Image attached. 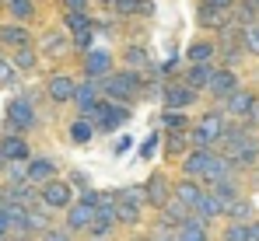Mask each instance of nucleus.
<instances>
[{"label": "nucleus", "mask_w": 259, "mask_h": 241, "mask_svg": "<svg viewBox=\"0 0 259 241\" xmlns=\"http://www.w3.org/2000/svg\"><path fill=\"white\" fill-rule=\"evenodd\" d=\"M161 147H165V161L179 164L193 151V136H189V129H182V133H161Z\"/></svg>", "instance_id": "nucleus-20"}, {"label": "nucleus", "mask_w": 259, "mask_h": 241, "mask_svg": "<svg viewBox=\"0 0 259 241\" xmlns=\"http://www.w3.org/2000/svg\"><path fill=\"white\" fill-rule=\"evenodd\" d=\"M217 154H224V158L231 161L238 175H249V171L256 168V161H259V133H249V136L235 140L231 147H224V151H217Z\"/></svg>", "instance_id": "nucleus-7"}, {"label": "nucleus", "mask_w": 259, "mask_h": 241, "mask_svg": "<svg viewBox=\"0 0 259 241\" xmlns=\"http://www.w3.org/2000/svg\"><path fill=\"white\" fill-rule=\"evenodd\" d=\"M102 98V91H98V80H77V87H74V98H70V105L77 109V116H84L88 109L95 105Z\"/></svg>", "instance_id": "nucleus-28"}, {"label": "nucleus", "mask_w": 259, "mask_h": 241, "mask_svg": "<svg viewBox=\"0 0 259 241\" xmlns=\"http://www.w3.org/2000/svg\"><path fill=\"white\" fill-rule=\"evenodd\" d=\"M151 241H175V238H172V234H165V238H151Z\"/></svg>", "instance_id": "nucleus-56"}, {"label": "nucleus", "mask_w": 259, "mask_h": 241, "mask_svg": "<svg viewBox=\"0 0 259 241\" xmlns=\"http://www.w3.org/2000/svg\"><path fill=\"white\" fill-rule=\"evenodd\" d=\"M112 14H119V18H151L154 0H112Z\"/></svg>", "instance_id": "nucleus-31"}, {"label": "nucleus", "mask_w": 259, "mask_h": 241, "mask_svg": "<svg viewBox=\"0 0 259 241\" xmlns=\"http://www.w3.org/2000/svg\"><path fill=\"white\" fill-rule=\"evenodd\" d=\"M200 91H193L189 84H182V80H165V87H161V102H165V109H175V112H186V109H193V105H200Z\"/></svg>", "instance_id": "nucleus-10"}, {"label": "nucleus", "mask_w": 259, "mask_h": 241, "mask_svg": "<svg viewBox=\"0 0 259 241\" xmlns=\"http://www.w3.org/2000/svg\"><path fill=\"white\" fill-rule=\"evenodd\" d=\"M249 175H252V189H259V161H256V168H252Z\"/></svg>", "instance_id": "nucleus-54"}, {"label": "nucleus", "mask_w": 259, "mask_h": 241, "mask_svg": "<svg viewBox=\"0 0 259 241\" xmlns=\"http://www.w3.org/2000/svg\"><path fill=\"white\" fill-rule=\"evenodd\" d=\"M21 45H32V32L28 25H14V21H4L0 25V49H21Z\"/></svg>", "instance_id": "nucleus-25"}, {"label": "nucleus", "mask_w": 259, "mask_h": 241, "mask_svg": "<svg viewBox=\"0 0 259 241\" xmlns=\"http://www.w3.org/2000/svg\"><path fill=\"white\" fill-rule=\"evenodd\" d=\"M235 87H242V77H238V70H228V67H217L214 77L207 80V87H203V94H207V102L210 105H221Z\"/></svg>", "instance_id": "nucleus-11"}, {"label": "nucleus", "mask_w": 259, "mask_h": 241, "mask_svg": "<svg viewBox=\"0 0 259 241\" xmlns=\"http://www.w3.org/2000/svg\"><path fill=\"white\" fill-rule=\"evenodd\" d=\"M0 4H4V0H0Z\"/></svg>", "instance_id": "nucleus-60"}, {"label": "nucleus", "mask_w": 259, "mask_h": 241, "mask_svg": "<svg viewBox=\"0 0 259 241\" xmlns=\"http://www.w3.org/2000/svg\"><path fill=\"white\" fill-rule=\"evenodd\" d=\"M7 4V18L14 21V25H28L32 18H35V0H4Z\"/></svg>", "instance_id": "nucleus-34"}, {"label": "nucleus", "mask_w": 259, "mask_h": 241, "mask_svg": "<svg viewBox=\"0 0 259 241\" xmlns=\"http://www.w3.org/2000/svg\"><path fill=\"white\" fill-rule=\"evenodd\" d=\"M53 224H56V213H53V210H46L42 203H32V206L25 210V227H28V234H32V238H39L42 231L53 227Z\"/></svg>", "instance_id": "nucleus-23"}, {"label": "nucleus", "mask_w": 259, "mask_h": 241, "mask_svg": "<svg viewBox=\"0 0 259 241\" xmlns=\"http://www.w3.org/2000/svg\"><path fill=\"white\" fill-rule=\"evenodd\" d=\"M88 49H95V28H84V32H74V35H70V53L84 56Z\"/></svg>", "instance_id": "nucleus-43"}, {"label": "nucleus", "mask_w": 259, "mask_h": 241, "mask_svg": "<svg viewBox=\"0 0 259 241\" xmlns=\"http://www.w3.org/2000/svg\"><path fill=\"white\" fill-rule=\"evenodd\" d=\"M217 63H189V67H182V74H179V80L182 84H189L193 91H200L203 94V87H207V80L214 77Z\"/></svg>", "instance_id": "nucleus-26"}, {"label": "nucleus", "mask_w": 259, "mask_h": 241, "mask_svg": "<svg viewBox=\"0 0 259 241\" xmlns=\"http://www.w3.org/2000/svg\"><path fill=\"white\" fill-rule=\"evenodd\" d=\"M18 84V70L7 56H0V87H14Z\"/></svg>", "instance_id": "nucleus-45"}, {"label": "nucleus", "mask_w": 259, "mask_h": 241, "mask_svg": "<svg viewBox=\"0 0 259 241\" xmlns=\"http://www.w3.org/2000/svg\"><path fill=\"white\" fill-rule=\"evenodd\" d=\"M214 241H217V238H214Z\"/></svg>", "instance_id": "nucleus-61"}, {"label": "nucleus", "mask_w": 259, "mask_h": 241, "mask_svg": "<svg viewBox=\"0 0 259 241\" xmlns=\"http://www.w3.org/2000/svg\"><path fill=\"white\" fill-rule=\"evenodd\" d=\"M256 203H252V196L245 192V196H238V200H231L228 206H224V220L228 224H249V220H256ZM221 220V224H224Z\"/></svg>", "instance_id": "nucleus-22"}, {"label": "nucleus", "mask_w": 259, "mask_h": 241, "mask_svg": "<svg viewBox=\"0 0 259 241\" xmlns=\"http://www.w3.org/2000/svg\"><path fill=\"white\" fill-rule=\"evenodd\" d=\"M74 200H77V192L70 189V182H67V178H53V182L39 185V203H42L46 210H53L56 217H60V213H63Z\"/></svg>", "instance_id": "nucleus-9"}, {"label": "nucleus", "mask_w": 259, "mask_h": 241, "mask_svg": "<svg viewBox=\"0 0 259 241\" xmlns=\"http://www.w3.org/2000/svg\"><path fill=\"white\" fill-rule=\"evenodd\" d=\"M224 122H228V116H224L217 105H207V109L200 112V119H193V126H189L193 147H217V140H221V133H224Z\"/></svg>", "instance_id": "nucleus-5"}, {"label": "nucleus", "mask_w": 259, "mask_h": 241, "mask_svg": "<svg viewBox=\"0 0 259 241\" xmlns=\"http://www.w3.org/2000/svg\"><path fill=\"white\" fill-rule=\"evenodd\" d=\"M0 158H4V164H7V161L25 164V161L32 158V140L21 136V133H7V129H0Z\"/></svg>", "instance_id": "nucleus-15"}, {"label": "nucleus", "mask_w": 259, "mask_h": 241, "mask_svg": "<svg viewBox=\"0 0 259 241\" xmlns=\"http://www.w3.org/2000/svg\"><path fill=\"white\" fill-rule=\"evenodd\" d=\"M214 158V147H193L186 158L179 161V178H203V171H207V164Z\"/></svg>", "instance_id": "nucleus-16"}, {"label": "nucleus", "mask_w": 259, "mask_h": 241, "mask_svg": "<svg viewBox=\"0 0 259 241\" xmlns=\"http://www.w3.org/2000/svg\"><path fill=\"white\" fill-rule=\"evenodd\" d=\"M112 70H116V56L109 49H88L84 56H81V74H84V80H102V77H109Z\"/></svg>", "instance_id": "nucleus-12"}, {"label": "nucleus", "mask_w": 259, "mask_h": 241, "mask_svg": "<svg viewBox=\"0 0 259 241\" xmlns=\"http://www.w3.org/2000/svg\"><path fill=\"white\" fill-rule=\"evenodd\" d=\"M158 147H161V133H151V136L140 143V151H137V154L147 161V158H154V151H158Z\"/></svg>", "instance_id": "nucleus-47"}, {"label": "nucleus", "mask_w": 259, "mask_h": 241, "mask_svg": "<svg viewBox=\"0 0 259 241\" xmlns=\"http://www.w3.org/2000/svg\"><path fill=\"white\" fill-rule=\"evenodd\" d=\"M200 4H210V7H224V11H231V7H235V0H200Z\"/></svg>", "instance_id": "nucleus-51"}, {"label": "nucleus", "mask_w": 259, "mask_h": 241, "mask_svg": "<svg viewBox=\"0 0 259 241\" xmlns=\"http://www.w3.org/2000/svg\"><path fill=\"white\" fill-rule=\"evenodd\" d=\"M158 126H161V133H182V129H189V126H193V119H189L186 112L161 109V116H158Z\"/></svg>", "instance_id": "nucleus-35"}, {"label": "nucleus", "mask_w": 259, "mask_h": 241, "mask_svg": "<svg viewBox=\"0 0 259 241\" xmlns=\"http://www.w3.org/2000/svg\"><path fill=\"white\" fill-rule=\"evenodd\" d=\"M63 28L74 35V32H84V28H95V18L91 11H67L63 14Z\"/></svg>", "instance_id": "nucleus-41"}, {"label": "nucleus", "mask_w": 259, "mask_h": 241, "mask_svg": "<svg viewBox=\"0 0 259 241\" xmlns=\"http://www.w3.org/2000/svg\"><path fill=\"white\" fill-rule=\"evenodd\" d=\"M196 25H200V32L217 35L224 25H231V11H224V7H210V4H200V7H196Z\"/></svg>", "instance_id": "nucleus-19"}, {"label": "nucleus", "mask_w": 259, "mask_h": 241, "mask_svg": "<svg viewBox=\"0 0 259 241\" xmlns=\"http://www.w3.org/2000/svg\"><path fill=\"white\" fill-rule=\"evenodd\" d=\"M25 178H28V185H46V182H53V178H60V164L49 158V154H32V158L25 161Z\"/></svg>", "instance_id": "nucleus-14"}, {"label": "nucleus", "mask_w": 259, "mask_h": 241, "mask_svg": "<svg viewBox=\"0 0 259 241\" xmlns=\"http://www.w3.org/2000/svg\"><path fill=\"white\" fill-rule=\"evenodd\" d=\"M189 213H193L196 220H203V224H210V227H214V224L224 220V203L217 200L214 192H207V189H203V196L193 203V210H189Z\"/></svg>", "instance_id": "nucleus-18"}, {"label": "nucleus", "mask_w": 259, "mask_h": 241, "mask_svg": "<svg viewBox=\"0 0 259 241\" xmlns=\"http://www.w3.org/2000/svg\"><path fill=\"white\" fill-rule=\"evenodd\" d=\"M182 56H186V67L189 63H217V45L214 39H193Z\"/></svg>", "instance_id": "nucleus-29"}, {"label": "nucleus", "mask_w": 259, "mask_h": 241, "mask_svg": "<svg viewBox=\"0 0 259 241\" xmlns=\"http://www.w3.org/2000/svg\"><path fill=\"white\" fill-rule=\"evenodd\" d=\"M95 217H102V220H116V189H98Z\"/></svg>", "instance_id": "nucleus-39"}, {"label": "nucleus", "mask_w": 259, "mask_h": 241, "mask_svg": "<svg viewBox=\"0 0 259 241\" xmlns=\"http://www.w3.org/2000/svg\"><path fill=\"white\" fill-rule=\"evenodd\" d=\"M245 129H249V133H259V98L256 102H252V109H249V116H245Z\"/></svg>", "instance_id": "nucleus-48"}, {"label": "nucleus", "mask_w": 259, "mask_h": 241, "mask_svg": "<svg viewBox=\"0 0 259 241\" xmlns=\"http://www.w3.org/2000/svg\"><path fill=\"white\" fill-rule=\"evenodd\" d=\"M7 238V213H4V206H0V241Z\"/></svg>", "instance_id": "nucleus-53"}, {"label": "nucleus", "mask_w": 259, "mask_h": 241, "mask_svg": "<svg viewBox=\"0 0 259 241\" xmlns=\"http://www.w3.org/2000/svg\"><path fill=\"white\" fill-rule=\"evenodd\" d=\"M217 241H249V224H228L224 220V227L214 234Z\"/></svg>", "instance_id": "nucleus-42"}, {"label": "nucleus", "mask_w": 259, "mask_h": 241, "mask_svg": "<svg viewBox=\"0 0 259 241\" xmlns=\"http://www.w3.org/2000/svg\"><path fill=\"white\" fill-rule=\"evenodd\" d=\"M238 45H242V53H245V56L259 60V21L238 28Z\"/></svg>", "instance_id": "nucleus-36"}, {"label": "nucleus", "mask_w": 259, "mask_h": 241, "mask_svg": "<svg viewBox=\"0 0 259 241\" xmlns=\"http://www.w3.org/2000/svg\"><path fill=\"white\" fill-rule=\"evenodd\" d=\"M67 136H70L77 147H84V143H91V140H95V129H91V122H88L84 116H77V119L67 122Z\"/></svg>", "instance_id": "nucleus-37"}, {"label": "nucleus", "mask_w": 259, "mask_h": 241, "mask_svg": "<svg viewBox=\"0 0 259 241\" xmlns=\"http://www.w3.org/2000/svg\"><path fill=\"white\" fill-rule=\"evenodd\" d=\"M0 56H4V49H0Z\"/></svg>", "instance_id": "nucleus-59"}, {"label": "nucleus", "mask_w": 259, "mask_h": 241, "mask_svg": "<svg viewBox=\"0 0 259 241\" xmlns=\"http://www.w3.org/2000/svg\"><path fill=\"white\" fill-rule=\"evenodd\" d=\"M95 200H98V189H91V192H84V196H77V200L63 210V227H67L74 238L84 234L88 224L95 220Z\"/></svg>", "instance_id": "nucleus-6"}, {"label": "nucleus", "mask_w": 259, "mask_h": 241, "mask_svg": "<svg viewBox=\"0 0 259 241\" xmlns=\"http://www.w3.org/2000/svg\"><path fill=\"white\" fill-rule=\"evenodd\" d=\"M133 116V109L126 105H116V102H105V98H98L91 109L84 112V119L91 122V129L95 133H116V129H123Z\"/></svg>", "instance_id": "nucleus-4"}, {"label": "nucleus", "mask_w": 259, "mask_h": 241, "mask_svg": "<svg viewBox=\"0 0 259 241\" xmlns=\"http://www.w3.org/2000/svg\"><path fill=\"white\" fill-rule=\"evenodd\" d=\"M67 182H70V189H74L77 196H84V192H91V189H95V185H91V178H88L84 171H77V168L67 175Z\"/></svg>", "instance_id": "nucleus-44"}, {"label": "nucleus", "mask_w": 259, "mask_h": 241, "mask_svg": "<svg viewBox=\"0 0 259 241\" xmlns=\"http://www.w3.org/2000/svg\"><path fill=\"white\" fill-rule=\"evenodd\" d=\"M4 129L7 133H21V136H32L39 129V109H35L32 94H14L4 105Z\"/></svg>", "instance_id": "nucleus-2"}, {"label": "nucleus", "mask_w": 259, "mask_h": 241, "mask_svg": "<svg viewBox=\"0 0 259 241\" xmlns=\"http://www.w3.org/2000/svg\"><path fill=\"white\" fill-rule=\"evenodd\" d=\"M130 143H133V140H130V136H119V140H116V147H112V154H116V158H119V154H123V151H130Z\"/></svg>", "instance_id": "nucleus-50"}, {"label": "nucleus", "mask_w": 259, "mask_h": 241, "mask_svg": "<svg viewBox=\"0 0 259 241\" xmlns=\"http://www.w3.org/2000/svg\"><path fill=\"white\" fill-rule=\"evenodd\" d=\"M249 241H259V217L249 220Z\"/></svg>", "instance_id": "nucleus-52"}, {"label": "nucleus", "mask_w": 259, "mask_h": 241, "mask_svg": "<svg viewBox=\"0 0 259 241\" xmlns=\"http://www.w3.org/2000/svg\"><path fill=\"white\" fill-rule=\"evenodd\" d=\"M35 241H77V238H74V234H70L67 227H60V224H53V227H49V231H42V234H39Z\"/></svg>", "instance_id": "nucleus-46"}, {"label": "nucleus", "mask_w": 259, "mask_h": 241, "mask_svg": "<svg viewBox=\"0 0 259 241\" xmlns=\"http://www.w3.org/2000/svg\"><path fill=\"white\" fill-rule=\"evenodd\" d=\"M0 168H4V158H0Z\"/></svg>", "instance_id": "nucleus-58"}, {"label": "nucleus", "mask_w": 259, "mask_h": 241, "mask_svg": "<svg viewBox=\"0 0 259 241\" xmlns=\"http://www.w3.org/2000/svg\"><path fill=\"white\" fill-rule=\"evenodd\" d=\"M39 53L53 56V60L67 56V53H70V35H60L56 28H53V32H46L42 39H39Z\"/></svg>", "instance_id": "nucleus-32"}, {"label": "nucleus", "mask_w": 259, "mask_h": 241, "mask_svg": "<svg viewBox=\"0 0 259 241\" xmlns=\"http://www.w3.org/2000/svg\"><path fill=\"white\" fill-rule=\"evenodd\" d=\"M116 220H102V217H95L91 224H88V231H84V238L88 241H109L112 234H116Z\"/></svg>", "instance_id": "nucleus-40"}, {"label": "nucleus", "mask_w": 259, "mask_h": 241, "mask_svg": "<svg viewBox=\"0 0 259 241\" xmlns=\"http://www.w3.org/2000/svg\"><path fill=\"white\" fill-rule=\"evenodd\" d=\"M7 60L14 63V70H18V74H28V70H35V67H39V49H35V45H21V49H14Z\"/></svg>", "instance_id": "nucleus-33"}, {"label": "nucleus", "mask_w": 259, "mask_h": 241, "mask_svg": "<svg viewBox=\"0 0 259 241\" xmlns=\"http://www.w3.org/2000/svg\"><path fill=\"white\" fill-rule=\"evenodd\" d=\"M74 87H77V80L70 77V74H49V77H46V98H49L53 105H70Z\"/></svg>", "instance_id": "nucleus-17"}, {"label": "nucleus", "mask_w": 259, "mask_h": 241, "mask_svg": "<svg viewBox=\"0 0 259 241\" xmlns=\"http://www.w3.org/2000/svg\"><path fill=\"white\" fill-rule=\"evenodd\" d=\"M256 98H259V91H256V87L242 84V87H235V91H231V94H228V98H224V102L217 105V109H221V112H224L228 119H245Z\"/></svg>", "instance_id": "nucleus-13"}, {"label": "nucleus", "mask_w": 259, "mask_h": 241, "mask_svg": "<svg viewBox=\"0 0 259 241\" xmlns=\"http://www.w3.org/2000/svg\"><path fill=\"white\" fill-rule=\"evenodd\" d=\"M207 192H214L217 200H221L224 206H228L231 200L245 196L249 189H245V178H242V175H231V178H221V182H214V185H207Z\"/></svg>", "instance_id": "nucleus-27"}, {"label": "nucleus", "mask_w": 259, "mask_h": 241, "mask_svg": "<svg viewBox=\"0 0 259 241\" xmlns=\"http://www.w3.org/2000/svg\"><path fill=\"white\" fill-rule=\"evenodd\" d=\"M98 4H109V7H112V0H98Z\"/></svg>", "instance_id": "nucleus-57"}, {"label": "nucleus", "mask_w": 259, "mask_h": 241, "mask_svg": "<svg viewBox=\"0 0 259 241\" xmlns=\"http://www.w3.org/2000/svg\"><path fill=\"white\" fill-rule=\"evenodd\" d=\"M123 70H133V74H140V77H147V74H154V63H151V53L140 45V42H130L126 49H123Z\"/></svg>", "instance_id": "nucleus-21"}, {"label": "nucleus", "mask_w": 259, "mask_h": 241, "mask_svg": "<svg viewBox=\"0 0 259 241\" xmlns=\"http://www.w3.org/2000/svg\"><path fill=\"white\" fill-rule=\"evenodd\" d=\"M130 241H151V238H147V234H133Z\"/></svg>", "instance_id": "nucleus-55"}, {"label": "nucleus", "mask_w": 259, "mask_h": 241, "mask_svg": "<svg viewBox=\"0 0 259 241\" xmlns=\"http://www.w3.org/2000/svg\"><path fill=\"white\" fill-rule=\"evenodd\" d=\"M172 182H175V178L165 171V168H154V171L140 182V185H144V200H147V210H151V213H158L165 203L172 200Z\"/></svg>", "instance_id": "nucleus-8"}, {"label": "nucleus", "mask_w": 259, "mask_h": 241, "mask_svg": "<svg viewBox=\"0 0 259 241\" xmlns=\"http://www.w3.org/2000/svg\"><path fill=\"white\" fill-rule=\"evenodd\" d=\"M98 91H102V98L105 102H116V105H126L133 109L137 102H144V77L140 74H133V70H112L109 77L98 80Z\"/></svg>", "instance_id": "nucleus-1"}, {"label": "nucleus", "mask_w": 259, "mask_h": 241, "mask_svg": "<svg viewBox=\"0 0 259 241\" xmlns=\"http://www.w3.org/2000/svg\"><path fill=\"white\" fill-rule=\"evenodd\" d=\"M172 238L175 241H214V227H210V224H203V220H196V217L189 213V220L175 227Z\"/></svg>", "instance_id": "nucleus-24"}, {"label": "nucleus", "mask_w": 259, "mask_h": 241, "mask_svg": "<svg viewBox=\"0 0 259 241\" xmlns=\"http://www.w3.org/2000/svg\"><path fill=\"white\" fill-rule=\"evenodd\" d=\"M60 4H63L67 11H88V4H91V0H60Z\"/></svg>", "instance_id": "nucleus-49"}, {"label": "nucleus", "mask_w": 259, "mask_h": 241, "mask_svg": "<svg viewBox=\"0 0 259 241\" xmlns=\"http://www.w3.org/2000/svg\"><path fill=\"white\" fill-rule=\"evenodd\" d=\"M144 213H147V200H144V185L140 182L116 189V224L119 227L137 231L144 224Z\"/></svg>", "instance_id": "nucleus-3"}, {"label": "nucleus", "mask_w": 259, "mask_h": 241, "mask_svg": "<svg viewBox=\"0 0 259 241\" xmlns=\"http://www.w3.org/2000/svg\"><path fill=\"white\" fill-rule=\"evenodd\" d=\"M252 21H259V11L252 0H235V7H231V25H252Z\"/></svg>", "instance_id": "nucleus-38"}, {"label": "nucleus", "mask_w": 259, "mask_h": 241, "mask_svg": "<svg viewBox=\"0 0 259 241\" xmlns=\"http://www.w3.org/2000/svg\"><path fill=\"white\" fill-rule=\"evenodd\" d=\"M203 196V185L196 182V178H175L172 182V200L182 203L186 210H193V203Z\"/></svg>", "instance_id": "nucleus-30"}]
</instances>
